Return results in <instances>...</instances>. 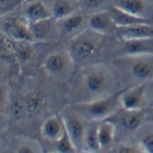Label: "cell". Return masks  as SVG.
Instances as JSON below:
<instances>
[{
	"label": "cell",
	"instance_id": "obj_1",
	"mask_svg": "<svg viewBox=\"0 0 153 153\" xmlns=\"http://www.w3.org/2000/svg\"><path fill=\"white\" fill-rule=\"evenodd\" d=\"M116 67L96 63L83 69L79 80V102L97 100L118 92Z\"/></svg>",
	"mask_w": 153,
	"mask_h": 153
},
{
	"label": "cell",
	"instance_id": "obj_2",
	"mask_svg": "<svg viewBox=\"0 0 153 153\" xmlns=\"http://www.w3.org/2000/svg\"><path fill=\"white\" fill-rule=\"evenodd\" d=\"M109 36L100 35L90 29H85L70 39L68 51L75 64L83 65L91 60L104 46L105 38Z\"/></svg>",
	"mask_w": 153,
	"mask_h": 153
},
{
	"label": "cell",
	"instance_id": "obj_3",
	"mask_svg": "<svg viewBox=\"0 0 153 153\" xmlns=\"http://www.w3.org/2000/svg\"><path fill=\"white\" fill-rule=\"evenodd\" d=\"M119 95L120 91L100 99L88 102H76L71 104L69 108L80 115L86 121L100 122L111 117L121 109Z\"/></svg>",
	"mask_w": 153,
	"mask_h": 153
},
{
	"label": "cell",
	"instance_id": "obj_4",
	"mask_svg": "<svg viewBox=\"0 0 153 153\" xmlns=\"http://www.w3.org/2000/svg\"><path fill=\"white\" fill-rule=\"evenodd\" d=\"M121 69L136 84L145 83L153 79V56H120L115 60Z\"/></svg>",
	"mask_w": 153,
	"mask_h": 153
},
{
	"label": "cell",
	"instance_id": "obj_5",
	"mask_svg": "<svg viewBox=\"0 0 153 153\" xmlns=\"http://www.w3.org/2000/svg\"><path fill=\"white\" fill-rule=\"evenodd\" d=\"M74 65V61L66 49L56 51L48 56L43 62V69L53 78L61 79L71 76Z\"/></svg>",
	"mask_w": 153,
	"mask_h": 153
},
{
	"label": "cell",
	"instance_id": "obj_6",
	"mask_svg": "<svg viewBox=\"0 0 153 153\" xmlns=\"http://www.w3.org/2000/svg\"><path fill=\"white\" fill-rule=\"evenodd\" d=\"M1 31L8 38L19 42H33L29 23L23 16L6 14L1 24Z\"/></svg>",
	"mask_w": 153,
	"mask_h": 153
},
{
	"label": "cell",
	"instance_id": "obj_7",
	"mask_svg": "<svg viewBox=\"0 0 153 153\" xmlns=\"http://www.w3.org/2000/svg\"><path fill=\"white\" fill-rule=\"evenodd\" d=\"M69 109L70 112H66L63 115H61L62 118H63L65 130L67 135L69 136L71 141L73 142L76 150L82 151L83 138L86 127H87L88 124V121H86L84 118L73 111L71 108Z\"/></svg>",
	"mask_w": 153,
	"mask_h": 153
},
{
	"label": "cell",
	"instance_id": "obj_8",
	"mask_svg": "<svg viewBox=\"0 0 153 153\" xmlns=\"http://www.w3.org/2000/svg\"><path fill=\"white\" fill-rule=\"evenodd\" d=\"M115 126H119L124 131L136 132L146 123V109L126 110L120 109L108 118Z\"/></svg>",
	"mask_w": 153,
	"mask_h": 153
},
{
	"label": "cell",
	"instance_id": "obj_9",
	"mask_svg": "<svg viewBox=\"0 0 153 153\" xmlns=\"http://www.w3.org/2000/svg\"><path fill=\"white\" fill-rule=\"evenodd\" d=\"M119 100L122 109H146V82L123 88L120 91Z\"/></svg>",
	"mask_w": 153,
	"mask_h": 153
},
{
	"label": "cell",
	"instance_id": "obj_10",
	"mask_svg": "<svg viewBox=\"0 0 153 153\" xmlns=\"http://www.w3.org/2000/svg\"><path fill=\"white\" fill-rule=\"evenodd\" d=\"M88 17V13L79 10L68 16L59 19V20H56V30L62 36L72 38L84 31L85 29H87Z\"/></svg>",
	"mask_w": 153,
	"mask_h": 153
},
{
	"label": "cell",
	"instance_id": "obj_11",
	"mask_svg": "<svg viewBox=\"0 0 153 153\" xmlns=\"http://www.w3.org/2000/svg\"><path fill=\"white\" fill-rule=\"evenodd\" d=\"M113 6L134 16L153 22V0H113Z\"/></svg>",
	"mask_w": 153,
	"mask_h": 153
},
{
	"label": "cell",
	"instance_id": "obj_12",
	"mask_svg": "<svg viewBox=\"0 0 153 153\" xmlns=\"http://www.w3.org/2000/svg\"><path fill=\"white\" fill-rule=\"evenodd\" d=\"M121 56H153V37L133 40H119Z\"/></svg>",
	"mask_w": 153,
	"mask_h": 153
},
{
	"label": "cell",
	"instance_id": "obj_13",
	"mask_svg": "<svg viewBox=\"0 0 153 153\" xmlns=\"http://www.w3.org/2000/svg\"><path fill=\"white\" fill-rule=\"evenodd\" d=\"M115 36L119 40H133L153 37V23L145 22L129 26L116 27Z\"/></svg>",
	"mask_w": 153,
	"mask_h": 153
},
{
	"label": "cell",
	"instance_id": "obj_14",
	"mask_svg": "<svg viewBox=\"0 0 153 153\" xmlns=\"http://www.w3.org/2000/svg\"><path fill=\"white\" fill-rule=\"evenodd\" d=\"M22 16L29 24L52 18L50 10L44 0H31L23 4Z\"/></svg>",
	"mask_w": 153,
	"mask_h": 153
},
{
	"label": "cell",
	"instance_id": "obj_15",
	"mask_svg": "<svg viewBox=\"0 0 153 153\" xmlns=\"http://www.w3.org/2000/svg\"><path fill=\"white\" fill-rule=\"evenodd\" d=\"M87 28L104 36L115 35L116 26L107 11H100L89 14Z\"/></svg>",
	"mask_w": 153,
	"mask_h": 153
},
{
	"label": "cell",
	"instance_id": "obj_16",
	"mask_svg": "<svg viewBox=\"0 0 153 153\" xmlns=\"http://www.w3.org/2000/svg\"><path fill=\"white\" fill-rule=\"evenodd\" d=\"M41 136L48 142L56 143L66 133L63 118L60 115H53L43 122L40 128Z\"/></svg>",
	"mask_w": 153,
	"mask_h": 153
},
{
	"label": "cell",
	"instance_id": "obj_17",
	"mask_svg": "<svg viewBox=\"0 0 153 153\" xmlns=\"http://www.w3.org/2000/svg\"><path fill=\"white\" fill-rule=\"evenodd\" d=\"M50 10L52 18L59 20L75 12L79 11V1L76 0H44Z\"/></svg>",
	"mask_w": 153,
	"mask_h": 153
},
{
	"label": "cell",
	"instance_id": "obj_18",
	"mask_svg": "<svg viewBox=\"0 0 153 153\" xmlns=\"http://www.w3.org/2000/svg\"><path fill=\"white\" fill-rule=\"evenodd\" d=\"M117 128L113 122L109 119L100 121L99 123L98 138L99 146L100 150H111L115 146V138H116Z\"/></svg>",
	"mask_w": 153,
	"mask_h": 153
},
{
	"label": "cell",
	"instance_id": "obj_19",
	"mask_svg": "<svg viewBox=\"0 0 153 153\" xmlns=\"http://www.w3.org/2000/svg\"><path fill=\"white\" fill-rule=\"evenodd\" d=\"M33 41H45L56 30V21L54 18H48L45 20L29 24Z\"/></svg>",
	"mask_w": 153,
	"mask_h": 153
},
{
	"label": "cell",
	"instance_id": "obj_20",
	"mask_svg": "<svg viewBox=\"0 0 153 153\" xmlns=\"http://www.w3.org/2000/svg\"><path fill=\"white\" fill-rule=\"evenodd\" d=\"M99 123H100L99 121L88 122L87 127H86V130L84 133L82 151L85 152L100 151L99 138H98Z\"/></svg>",
	"mask_w": 153,
	"mask_h": 153
},
{
	"label": "cell",
	"instance_id": "obj_21",
	"mask_svg": "<svg viewBox=\"0 0 153 153\" xmlns=\"http://www.w3.org/2000/svg\"><path fill=\"white\" fill-rule=\"evenodd\" d=\"M108 13L111 16L112 20L115 24L116 27H123V26H129V25H133V24H138V23H145V22H150L151 21L146 20V19H143L140 17L134 16L132 14L126 13L116 8L115 6H112L108 9Z\"/></svg>",
	"mask_w": 153,
	"mask_h": 153
},
{
	"label": "cell",
	"instance_id": "obj_22",
	"mask_svg": "<svg viewBox=\"0 0 153 153\" xmlns=\"http://www.w3.org/2000/svg\"><path fill=\"white\" fill-rule=\"evenodd\" d=\"M113 5V0H79V10L91 14L100 11H107Z\"/></svg>",
	"mask_w": 153,
	"mask_h": 153
},
{
	"label": "cell",
	"instance_id": "obj_23",
	"mask_svg": "<svg viewBox=\"0 0 153 153\" xmlns=\"http://www.w3.org/2000/svg\"><path fill=\"white\" fill-rule=\"evenodd\" d=\"M55 148L54 150L56 152H61V153H70V152H76V146H74L73 142L71 141L69 136L65 133L61 138H59L56 143H54Z\"/></svg>",
	"mask_w": 153,
	"mask_h": 153
},
{
	"label": "cell",
	"instance_id": "obj_24",
	"mask_svg": "<svg viewBox=\"0 0 153 153\" xmlns=\"http://www.w3.org/2000/svg\"><path fill=\"white\" fill-rule=\"evenodd\" d=\"M136 143L141 147L143 152L153 153V129L142 132Z\"/></svg>",
	"mask_w": 153,
	"mask_h": 153
},
{
	"label": "cell",
	"instance_id": "obj_25",
	"mask_svg": "<svg viewBox=\"0 0 153 153\" xmlns=\"http://www.w3.org/2000/svg\"><path fill=\"white\" fill-rule=\"evenodd\" d=\"M14 151L19 153H36L42 152L43 149L41 148L39 143L33 140H25L18 143L17 147L14 149Z\"/></svg>",
	"mask_w": 153,
	"mask_h": 153
},
{
	"label": "cell",
	"instance_id": "obj_26",
	"mask_svg": "<svg viewBox=\"0 0 153 153\" xmlns=\"http://www.w3.org/2000/svg\"><path fill=\"white\" fill-rule=\"evenodd\" d=\"M26 0H0V16H6L25 3Z\"/></svg>",
	"mask_w": 153,
	"mask_h": 153
},
{
	"label": "cell",
	"instance_id": "obj_27",
	"mask_svg": "<svg viewBox=\"0 0 153 153\" xmlns=\"http://www.w3.org/2000/svg\"><path fill=\"white\" fill-rule=\"evenodd\" d=\"M113 151L116 152H128V153H138V152H143L141 147L139 146L137 143H133L130 142H123L119 143L116 146H113L112 149Z\"/></svg>",
	"mask_w": 153,
	"mask_h": 153
},
{
	"label": "cell",
	"instance_id": "obj_28",
	"mask_svg": "<svg viewBox=\"0 0 153 153\" xmlns=\"http://www.w3.org/2000/svg\"><path fill=\"white\" fill-rule=\"evenodd\" d=\"M9 89L6 84L0 82V113H5L9 106Z\"/></svg>",
	"mask_w": 153,
	"mask_h": 153
},
{
	"label": "cell",
	"instance_id": "obj_29",
	"mask_svg": "<svg viewBox=\"0 0 153 153\" xmlns=\"http://www.w3.org/2000/svg\"><path fill=\"white\" fill-rule=\"evenodd\" d=\"M153 107V79L146 82V109Z\"/></svg>",
	"mask_w": 153,
	"mask_h": 153
},
{
	"label": "cell",
	"instance_id": "obj_30",
	"mask_svg": "<svg viewBox=\"0 0 153 153\" xmlns=\"http://www.w3.org/2000/svg\"><path fill=\"white\" fill-rule=\"evenodd\" d=\"M146 122L153 123V107L146 109Z\"/></svg>",
	"mask_w": 153,
	"mask_h": 153
},
{
	"label": "cell",
	"instance_id": "obj_31",
	"mask_svg": "<svg viewBox=\"0 0 153 153\" xmlns=\"http://www.w3.org/2000/svg\"><path fill=\"white\" fill-rule=\"evenodd\" d=\"M5 124V118H4V114L0 113V129L3 127V126Z\"/></svg>",
	"mask_w": 153,
	"mask_h": 153
},
{
	"label": "cell",
	"instance_id": "obj_32",
	"mask_svg": "<svg viewBox=\"0 0 153 153\" xmlns=\"http://www.w3.org/2000/svg\"><path fill=\"white\" fill-rule=\"evenodd\" d=\"M76 1H79V0H76Z\"/></svg>",
	"mask_w": 153,
	"mask_h": 153
}]
</instances>
